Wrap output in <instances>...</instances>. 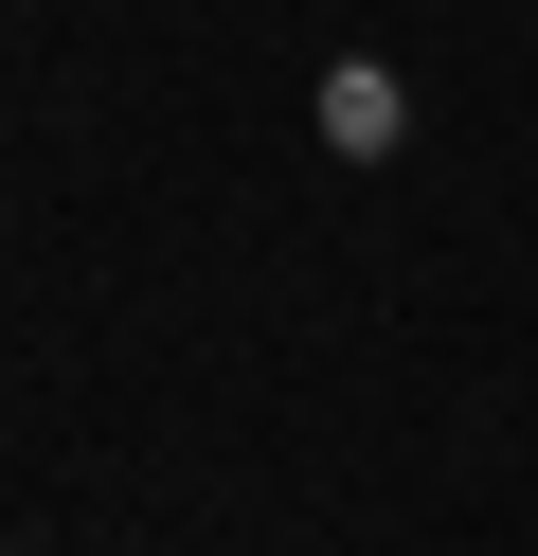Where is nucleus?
Returning <instances> with one entry per match:
<instances>
[{
  "label": "nucleus",
  "instance_id": "1",
  "mask_svg": "<svg viewBox=\"0 0 538 556\" xmlns=\"http://www.w3.org/2000/svg\"><path fill=\"white\" fill-rule=\"evenodd\" d=\"M395 126H413V90H395L377 54H341V73H323V144H341V162H395Z\"/></svg>",
  "mask_w": 538,
  "mask_h": 556
}]
</instances>
